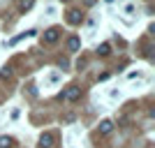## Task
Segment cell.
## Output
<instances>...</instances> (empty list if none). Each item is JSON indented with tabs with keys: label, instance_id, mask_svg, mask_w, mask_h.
I'll list each match as a JSON object with an SVG mask.
<instances>
[{
	"label": "cell",
	"instance_id": "cell-1",
	"mask_svg": "<svg viewBox=\"0 0 155 148\" xmlns=\"http://www.w3.org/2000/svg\"><path fill=\"white\" fill-rule=\"evenodd\" d=\"M60 97L67 100V102H77L79 97H81V88H79V86H70L65 93H60Z\"/></svg>",
	"mask_w": 155,
	"mask_h": 148
},
{
	"label": "cell",
	"instance_id": "cell-8",
	"mask_svg": "<svg viewBox=\"0 0 155 148\" xmlns=\"http://www.w3.org/2000/svg\"><path fill=\"white\" fill-rule=\"evenodd\" d=\"M32 2H35V0H19V12H21V14H26L28 9L32 7Z\"/></svg>",
	"mask_w": 155,
	"mask_h": 148
},
{
	"label": "cell",
	"instance_id": "cell-10",
	"mask_svg": "<svg viewBox=\"0 0 155 148\" xmlns=\"http://www.w3.org/2000/svg\"><path fill=\"white\" fill-rule=\"evenodd\" d=\"M97 53H100V56H109V53H111V46L109 44H102L100 49H97Z\"/></svg>",
	"mask_w": 155,
	"mask_h": 148
},
{
	"label": "cell",
	"instance_id": "cell-6",
	"mask_svg": "<svg viewBox=\"0 0 155 148\" xmlns=\"http://www.w3.org/2000/svg\"><path fill=\"white\" fill-rule=\"evenodd\" d=\"M67 49H70V51H79V49H81V39L79 37H70L67 39Z\"/></svg>",
	"mask_w": 155,
	"mask_h": 148
},
{
	"label": "cell",
	"instance_id": "cell-14",
	"mask_svg": "<svg viewBox=\"0 0 155 148\" xmlns=\"http://www.w3.org/2000/svg\"><path fill=\"white\" fill-rule=\"evenodd\" d=\"M63 2H65V0H63Z\"/></svg>",
	"mask_w": 155,
	"mask_h": 148
},
{
	"label": "cell",
	"instance_id": "cell-7",
	"mask_svg": "<svg viewBox=\"0 0 155 148\" xmlns=\"http://www.w3.org/2000/svg\"><path fill=\"white\" fill-rule=\"evenodd\" d=\"M97 130H100V134H109L111 130H114V123H111V120H102Z\"/></svg>",
	"mask_w": 155,
	"mask_h": 148
},
{
	"label": "cell",
	"instance_id": "cell-4",
	"mask_svg": "<svg viewBox=\"0 0 155 148\" xmlns=\"http://www.w3.org/2000/svg\"><path fill=\"white\" fill-rule=\"evenodd\" d=\"M35 35H37V30H26V32H21V35H16V37H12V39H9V46L19 44L21 39H26V37H35Z\"/></svg>",
	"mask_w": 155,
	"mask_h": 148
},
{
	"label": "cell",
	"instance_id": "cell-2",
	"mask_svg": "<svg viewBox=\"0 0 155 148\" xmlns=\"http://www.w3.org/2000/svg\"><path fill=\"white\" fill-rule=\"evenodd\" d=\"M58 37H60V30H58V28H49V30H44V42H46V44L58 42Z\"/></svg>",
	"mask_w": 155,
	"mask_h": 148
},
{
	"label": "cell",
	"instance_id": "cell-5",
	"mask_svg": "<svg viewBox=\"0 0 155 148\" xmlns=\"http://www.w3.org/2000/svg\"><path fill=\"white\" fill-rule=\"evenodd\" d=\"M53 146V134L51 132H46V134L39 136V148H51Z\"/></svg>",
	"mask_w": 155,
	"mask_h": 148
},
{
	"label": "cell",
	"instance_id": "cell-13",
	"mask_svg": "<svg viewBox=\"0 0 155 148\" xmlns=\"http://www.w3.org/2000/svg\"><path fill=\"white\" fill-rule=\"evenodd\" d=\"M107 2H114V0H107Z\"/></svg>",
	"mask_w": 155,
	"mask_h": 148
},
{
	"label": "cell",
	"instance_id": "cell-3",
	"mask_svg": "<svg viewBox=\"0 0 155 148\" xmlns=\"http://www.w3.org/2000/svg\"><path fill=\"white\" fill-rule=\"evenodd\" d=\"M67 21H70L72 26H79V23L84 21V14L79 12V9H70V12H67Z\"/></svg>",
	"mask_w": 155,
	"mask_h": 148
},
{
	"label": "cell",
	"instance_id": "cell-9",
	"mask_svg": "<svg viewBox=\"0 0 155 148\" xmlns=\"http://www.w3.org/2000/svg\"><path fill=\"white\" fill-rule=\"evenodd\" d=\"M12 146H14L12 136H0V148H12Z\"/></svg>",
	"mask_w": 155,
	"mask_h": 148
},
{
	"label": "cell",
	"instance_id": "cell-12",
	"mask_svg": "<svg viewBox=\"0 0 155 148\" xmlns=\"http://www.w3.org/2000/svg\"><path fill=\"white\" fill-rule=\"evenodd\" d=\"M84 2H86V5H88V7H93V5H95V2H97V0H84Z\"/></svg>",
	"mask_w": 155,
	"mask_h": 148
},
{
	"label": "cell",
	"instance_id": "cell-11",
	"mask_svg": "<svg viewBox=\"0 0 155 148\" xmlns=\"http://www.w3.org/2000/svg\"><path fill=\"white\" fill-rule=\"evenodd\" d=\"M0 77H2V79H9V77H12V72H9V67H5V70H2V74H0Z\"/></svg>",
	"mask_w": 155,
	"mask_h": 148
}]
</instances>
